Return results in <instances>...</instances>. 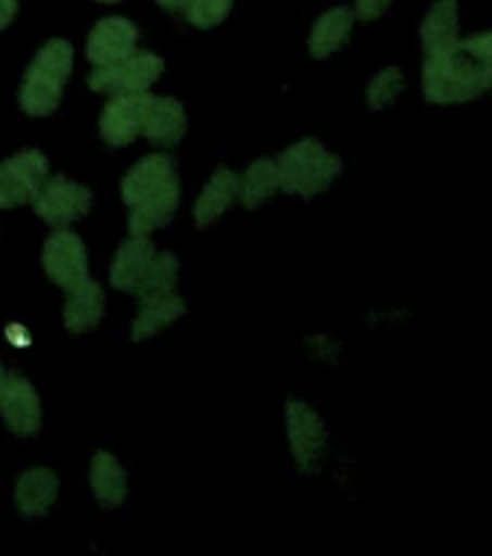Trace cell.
Returning a JSON list of instances; mask_svg holds the SVG:
<instances>
[{
    "mask_svg": "<svg viewBox=\"0 0 492 556\" xmlns=\"http://www.w3.org/2000/svg\"><path fill=\"white\" fill-rule=\"evenodd\" d=\"M276 165L281 191L304 200L333 189L345 174V160L316 137L295 139L293 146L281 151Z\"/></svg>",
    "mask_w": 492,
    "mask_h": 556,
    "instance_id": "3957f363",
    "label": "cell"
},
{
    "mask_svg": "<svg viewBox=\"0 0 492 556\" xmlns=\"http://www.w3.org/2000/svg\"><path fill=\"white\" fill-rule=\"evenodd\" d=\"M238 189H241V174L220 165V168L209 177V182L203 186V191H200L198 203H194V224H198L200 229H206V226L215 224L217 217L224 215L226 208L238 200Z\"/></svg>",
    "mask_w": 492,
    "mask_h": 556,
    "instance_id": "ffe728a7",
    "label": "cell"
},
{
    "mask_svg": "<svg viewBox=\"0 0 492 556\" xmlns=\"http://www.w3.org/2000/svg\"><path fill=\"white\" fill-rule=\"evenodd\" d=\"M17 15V0H0V29H7Z\"/></svg>",
    "mask_w": 492,
    "mask_h": 556,
    "instance_id": "f546056e",
    "label": "cell"
},
{
    "mask_svg": "<svg viewBox=\"0 0 492 556\" xmlns=\"http://www.w3.org/2000/svg\"><path fill=\"white\" fill-rule=\"evenodd\" d=\"M232 7L235 0H189L186 3V17L198 29H212V26L224 24Z\"/></svg>",
    "mask_w": 492,
    "mask_h": 556,
    "instance_id": "484cf974",
    "label": "cell"
},
{
    "mask_svg": "<svg viewBox=\"0 0 492 556\" xmlns=\"http://www.w3.org/2000/svg\"><path fill=\"white\" fill-rule=\"evenodd\" d=\"M276 191H281V180H278L276 160L261 156L241 174V189H238V200L247 208H261Z\"/></svg>",
    "mask_w": 492,
    "mask_h": 556,
    "instance_id": "603a6c76",
    "label": "cell"
},
{
    "mask_svg": "<svg viewBox=\"0 0 492 556\" xmlns=\"http://www.w3.org/2000/svg\"><path fill=\"white\" fill-rule=\"evenodd\" d=\"M398 0H351L356 24H380L382 17L389 15Z\"/></svg>",
    "mask_w": 492,
    "mask_h": 556,
    "instance_id": "f1b7e54d",
    "label": "cell"
},
{
    "mask_svg": "<svg viewBox=\"0 0 492 556\" xmlns=\"http://www.w3.org/2000/svg\"><path fill=\"white\" fill-rule=\"evenodd\" d=\"M122 200L128 206V232L148 235L172 224L180 208V177L165 154L142 156L122 177Z\"/></svg>",
    "mask_w": 492,
    "mask_h": 556,
    "instance_id": "7a4b0ae2",
    "label": "cell"
},
{
    "mask_svg": "<svg viewBox=\"0 0 492 556\" xmlns=\"http://www.w3.org/2000/svg\"><path fill=\"white\" fill-rule=\"evenodd\" d=\"M154 243L148 235H130L128 241L122 243L111 264V287L122 293H137L139 281L146 276L148 264L154 258Z\"/></svg>",
    "mask_w": 492,
    "mask_h": 556,
    "instance_id": "ac0fdd59",
    "label": "cell"
},
{
    "mask_svg": "<svg viewBox=\"0 0 492 556\" xmlns=\"http://www.w3.org/2000/svg\"><path fill=\"white\" fill-rule=\"evenodd\" d=\"M99 3H116V0H99Z\"/></svg>",
    "mask_w": 492,
    "mask_h": 556,
    "instance_id": "836d02e7",
    "label": "cell"
},
{
    "mask_svg": "<svg viewBox=\"0 0 492 556\" xmlns=\"http://www.w3.org/2000/svg\"><path fill=\"white\" fill-rule=\"evenodd\" d=\"M7 380H9V374L3 371V363H0V400H3V391H7Z\"/></svg>",
    "mask_w": 492,
    "mask_h": 556,
    "instance_id": "d6a6232c",
    "label": "cell"
},
{
    "mask_svg": "<svg viewBox=\"0 0 492 556\" xmlns=\"http://www.w3.org/2000/svg\"><path fill=\"white\" fill-rule=\"evenodd\" d=\"M156 3H160L163 9H168V12H177V9H186L189 0H156Z\"/></svg>",
    "mask_w": 492,
    "mask_h": 556,
    "instance_id": "1f68e13d",
    "label": "cell"
},
{
    "mask_svg": "<svg viewBox=\"0 0 492 556\" xmlns=\"http://www.w3.org/2000/svg\"><path fill=\"white\" fill-rule=\"evenodd\" d=\"M304 351H307L313 363L328 365V368L342 365L348 356L345 339H339L337 333H311V337L304 339Z\"/></svg>",
    "mask_w": 492,
    "mask_h": 556,
    "instance_id": "d4e9b609",
    "label": "cell"
},
{
    "mask_svg": "<svg viewBox=\"0 0 492 556\" xmlns=\"http://www.w3.org/2000/svg\"><path fill=\"white\" fill-rule=\"evenodd\" d=\"M151 96L154 93H148V90H142V93L111 96V102L104 104L102 116H99V137L104 139V146L125 148L142 137Z\"/></svg>",
    "mask_w": 492,
    "mask_h": 556,
    "instance_id": "8fae6325",
    "label": "cell"
},
{
    "mask_svg": "<svg viewBox=\"0 0 492 556\" xmlns=\"http://www.w3.org/2000/svg\"><path fill=\"white\" fill-rule=\"evenodd\" d=\"M356 29V15L351 7H330L325 9L311 26L307 35V52L316 61L333 59L337 52H342L351 43Z\"/></svg>",
    "mask_w": 492,
    "mask_h": 556,
    "instance_id": "5bb4252c",
    "label": "cell"
},
{
    "mask_svg": "<svg viewBox=\"0 0 492 556\" xmlns=\"http://www.w3.org/2000/svg\"><path fill=\"white\" fill-rule=\"evenodd\" d=\"M90 206H93V191L81 186V182L61 177V174L47 177L38 194L33 198L35 215L41 217L43 224L55 226V229H64L78 217H85Z\"/></svg>",
    "mask_w": 492,
    "mask_h": 556,
    "instance_id": "ba28073f",
    "label": "cell"
},
{
    "mask_svg": "<svg viewBox=\"0 0 492 556\" xmlns=\"http://www.w3.org/2000/svg\"><path fill=\"white\" fill-rule=\"evenodd\" d=\"M186 125H189V116H186L182 102H177L172 96H151V104H148L146 113V128H142V137L148 142L163 148L180 146V139L186 137Z\"/></svg>",
    "mask_w": 492,
    "mask_h": 556,
    "instance_id": "2e32d148",
    "label": "cell"
},
{
    "mask_svg": "<svg viewBox=\"0 0 492 556\" xmlns=\"http://www.w3.org/2000/svg\"><path fill=\"white\" fill-rule=\"evenodd\" d=\"M90 490L96 502L113 510L128 498V472L111 452H96L90 460Z\"/></svg>",
    "mask_w": 492,
    "mask_h": 556,
    "instance_id": "7402d4cb",
    "label": "cell"
},
{
    "mask_svg": "<svg viewBox=\"0 0 492 556\" xmlns=\"http://www.w3.org/2000/svg\"><path fill=\"white\" fill-rule=\"evenodd\" d=\"M165 61L156 52L137 50L128 59L116 61L111 67H96L87 78V87L93 93L104 96H125V93H142L156 85V78L163 76Z\"/></svg>",
    "mask_w": 492,
    "mask_h": 556,
    "instance_id": "8992f818",
    "label": "cell"
},
{
    "mask_svg": "<svg viewBox=\"0 0 492 556\" xmlns=\"http://www.w3.org/2000/svg\"><path fill=\"white\" fill-rule=\"evenodd\" d=\"M415 321V311L406 304H380L365 311V325L371 330H403Z\"/></svg>",
    "mask_w": 492,
    "mask_h": 556,
    "instance_id": "4316f807",
    "label": "cell"
},
{
    "mask_svg": "<svg viewBox=\"0 0 492 556\" xmlns=\"http://www.w3.org/2000/svg\"><path fill=\"white\" fill-rule=\"evenodd\" d=\"M0 417L12 434L17 438H29V434H38L41 429V397L29 380L17 377V374H9L7 391H3V400H0Z\"/></svg>",
    "mask_w": 492,
    "mask_h": 556,
    "instance_id": "4fadbf2b",
    "label": "cell"
},
{
    "mask_svg": "<svg viewBox=\"0 0 492 556\" xmlns=\"http://www.w3.org/2000/svg\"><path fill=\"white\" fill-rule=\"evenodd\" d=\"M139 50V29L128 17H102L87 35V59L93 67H111Z\"/></svg>",
    "mask_w": 492,
    "mask_h": 556,
    "instance_id": "7c38bea8",
    "label": "cell"
},
{
    "mask_svg": "<svg viewBox=\"0 0 492 556\" xmlns=\"http://www.w3.org/2000/svg\"><path fill=\"white\" fill-rule=\"evenodd\" d=\"M104 290L99 281H87L73 293H64V328L70 333L96 330L104 319Z\"/></svg>",
    "mask_w": 492,
    "mask_h": 556,
    "instance_id": "44dd1931",
    "label": "cell"
},
{
    "mask_svg": "<svg viewBox=\"0 0 492 556\" xmlns=\"http://www.w3.org/2000/svg\"><path fill=\"white\" fill-rule=\"evenodd\" d=\"M467 33V9L464 0H426L417 17V47L420 52L452 50L464 41Z\"/></svg>",
    "mask_w": 492,
    "mask_h": 556,
    "instance_id": "30bf717a",
    "label": "cell"
},
{
    "mask_svg": "<svg viewBox=\"0 0 492 556\" xmlns=\"http://www.w3.org/2000/svg\"><path fill=\"white\" fill-rule=\"evenodd\" d=\"M285 429L290 455L302 476H319L330 458V432L325 417L304 400H287Z\"/></svg>",
    "mask_w": 492,
    "mask_h": 556,
    "instance_id": "5b68a950",
    "label": "cell"
},
{
    "mask_svg": "<svg viewBox=\"0 0 492 556\" xmlns=\"http://www.w3.org/2000/svg\"><path fill=\"white\" fill-rule=\"evenodd\" d=\"M417 93L426 108L434 111H464L492 96L487 70L464 47L420 52L417 67Z\"/></svg>",
    "mask_w": 492,
    "mask_h": 556,
    "instance_id": "6da1fadb",
    "label": "cell"
},
{
    "mask_svg": "<svg viewBox=\"0 0 492 556\" xmlns=\"http://www.w3.org/2000/svg\"><path fill=\"white\" fill-rule=\"evenodd\" d=\"M9 339H12V342H21V345H26V342H29V333H24V330L17 328V325H12V328H9Z\"/></svg>",
    "mask_w": 492,
    "mask_h": 556,
    "instance_id": "4dcf8cb0",
    "label": "cell"
},
{
    "mask_svg": "<svg viewBox=\"0 0 492 556\" xmlns=\"http://www.w3.org/2000/svg\"><path fill=\"white\" fill-rule=\"evenodd\" d=\"M47 177H50V160L38 148H26L21 154L3 160L0 163V208L33 203Z\"/></svg>",
    "mask_w": 492,
    "mask_h": 556,
    "instance_id": "9c48e42d",
    "label": "cell"
},
{
    "mask_svg": "<svg viewBox=\"0 0 492 556\" xmlns=\"http://www.w3.org/2000/svg\"><path fill=\"white\" fill-rule=\"evenodd\" d=\"M177 276H180V261L174 258L172 252H154V258L148 264L146 276H142L134 295L172 293V290H177Z\"/></svg>",
    "mask_w": 492,
    "mask_h": 556,
    "instance_id": "cb8c5ba5",
    "label": "cell"
},
{
    "mask_svg": "<svg viewBox=\"0 0 492 556\" xmlns=\"http://www.w3.org/2000/svg\"><path fill=\"white\" fill-rule=\"evenodd\" d=\"M139 299V313L134 319V328H130V339L134 342H146V339H154L160 330H165L168 325L186 316V299H182L177 290L172 293H148L137 295Z\"/></svg>",
    "mask_w": 492,
    "mask_h": 556,
    "instance_id": "9a60e30c",
    "label": "cell"
},
{
    "mask_svg": "<svg viewBox=\"0 0 492 556\" xmlns=\"http://www.w3.org/2000/svg\"><path fill=\"white\" fill-rule=\"evenodd\" d=\"M461 47L472 55V59L487 70V76L492 81V24H481V26H472L464 33V41Z\"/></svg>",
    "mask_w": 492,
    "mask_h": 556,
    "instance_id": "83f0119b",
    "label": "cell"
},
{
    "mask_svg": "<svg viewBox=\"0 0 492 556\" xmlns=\"http://www.w3.org/2000/svg\"><path fill=\"white\" fill-rule=\"evenodd\" d=\"M41 264L50 281H55L64 293H73L78 287H85L87 281H93L90 278V261H87L85 241L76 232H70L67 226L59 229V232H52L43 241Z\"/></svg>",
    "mask_w": 492,
    "mask_h": 556,
    "instance_id": "52a82bcc",
    "label": "cell"
},
{
    "mask_svg": "<svg viewBox=\"0 0 492 556\" xmlns=\"http://www.w3.org/2000/svg\"><path fill=\"white\" fill-rule=\"evenodd\" d=\"M70 73H73V43L64 38H50L26 67L17 90L21 111L26 116H50L59 111Z\"/></svg>",
    "mask_w": 492,
    "mask_h": 556,
    "instance_id": "277c9868",
    "label": "cell"
},
{
    "mask_svg": "<svg viewBox=\"0 0 492 556\" xmlns=\"http://www.w3.org/2000/svg\"><path fill=\"white\" fill-rule=\"evenodd\" d=\"M412 90V76L403 64H382L380 70H374L371 78L365 81L363 102L371 113L394 111Z\"/></svg>",
    "mask_w": 492,
    "mask_h": 556,
    "instance_id": "d6986e66",
    "label": "cell"
},
{
    "mask_svg": "<svg viewBox=\"0 0 492 556\" xmlns=\"http://www.w3.org/2000/svg\"><path fill=\"white\" fill-rule=\"evenodd\" d=\"M59 476L47 467L26 469L15 484V504L17 513L26 519H41L52 510V504L59 502Z\"/></svg>",
    "mask_w": 492,
    "mask_h": 556,
    "instance_id": "e0dca14e",
    "label": "cell"
}]
</instances>
